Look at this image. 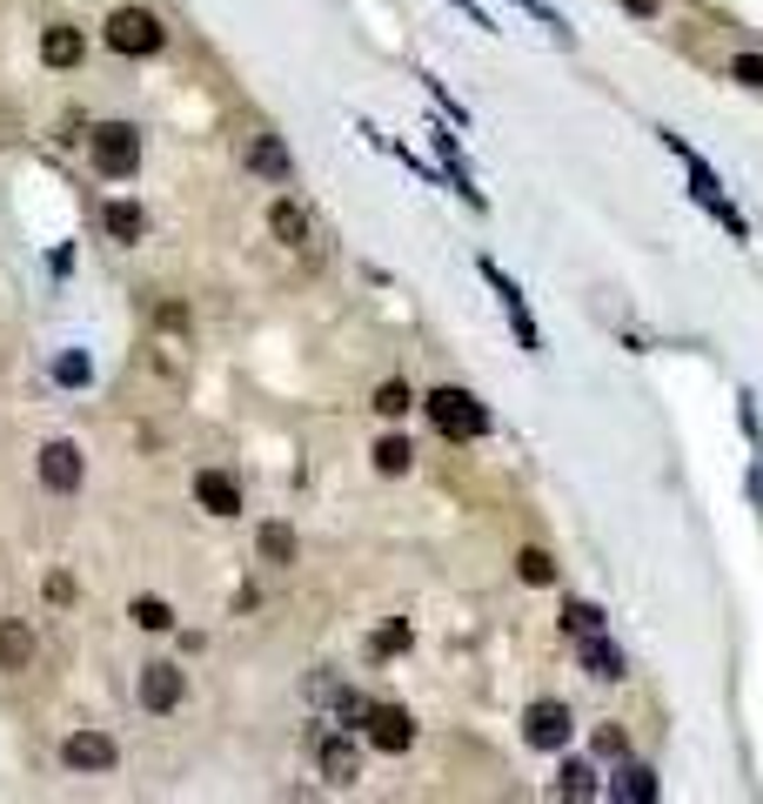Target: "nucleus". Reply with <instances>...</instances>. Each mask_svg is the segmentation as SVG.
<instances>
[{
  "mask_svg": "<svg viewBox=\"0 0 763 804\" xmlns=\"http://www.w3.org/2000/svg\"><path fill=\"white\" fill-rule=\"evenodd\" d=\"M80 476H88V463H80V449H74V443H48V449H40V483H48V489L74 496Z\"/></svg>",
  "mask_w": 763,
  "mask_h": 804,
  "instance_id": "11",
  "label": "nucleus"
},
{
  "mask_svg": "<svg viewBox=\"0 0 763 804\" xmlns=\"http://www.w3.org/2000/svg\"><path fill=\"white\" fill-rule=\"evenodd\" d=\"M516 577H522V584H536V590H543V584H556V557H549V550H536V544H530V550H516Z\"/></svg>",
  "mask_w": 763,
  "mask_h": 804,
  "instance_id": "22",
  "label": "nucleus"
},
{
  "mask_svg": "<svg viewBox=\"0 0 763 804\" xmlns=\"http://www.w3.org/2000/svg\"><path fill=\"white\" fill-rule=\"evenodd\" d=\"M194 503L208 516H241V483L228 470H194Z\"/></svg>",
  "mask_w": 763,
  "mask_h": 804,
  "instance_id": "12",
  "label": "nucleus"
},
{
  "mask_svg": "<svg viewBox=\"0 0 763 804\" xmlns=\"http://www.w3.org/2000/svg\"><path fill=\"white\" fill-rule=\"evenodd\" d=\"M80 54H88V34H80V27H48V34H40V61H48V67H74Z\"/></svg>",
  "mask_w": 763,
  "mask_h": 804,
  "instance_id": "16",
  "label": "nucleus"
},
{
  "mask_svg": "<svg viewBox=\"0 0 763 804\" xmlns=\"http://www.w3.org/2000/svg\"><path fill=\"white\" fill-rule=\"evenodd\" d=\"M315 771L329 778V784H355L361 778V744L348 731H329V738L315 744Z\"/></svg>",
  "mask_w": 763,
  "mask_h": 804,
  "instance_id": "8",
  "label": "nucleus"
},
{
  "mask_svg": "<svg viewBox=\"0 0 763 804\" xmlns=\"http://www.w3.org/2000/svg\"><path fill=\"white\" fill-rule=\"evenodd\" d=\"M289 168H295V162H289V148H281L275 135H255V141H249V175H262V181H289Z\"/></svg>",
  "mask_w": 763,
  "mask_h": 804,
  "instance_id": "14",
  "label": "nucleus"
},
{
  "mask_svg": "<svg viewBox=\"0 0 763 804\" xmlns=\"http://www.w3.org/2000/svg\"><path fill=\"white\" fill-rule=\"evenodd\" d=\"M657 791H663L657 771H650V764H630V757H623V771L610 778V797H630V804H657Z\"/></svg>",
  "mask_w": 763,
  "mask_h": 804,
  "instance_id": "15",
  "label": "nucleus"
},
{
  "mask_svg": "<svg viewBox=\"0 0 763 804\" xmlns=\"http://www.w3.org/2000/svg\"><path fill=\"white\" fill-rule=\"evenodd\" d=\"M268 235H275L281 248H302V242H308V215H302V202H275V208H268Z\"/></svg>",
  "mask_w": 763,
  "mask_h": 804,
  "instance_id": "18",
  "label": "nucleus"
},
{
  "mask_svg": "<svg viewBox=\"0 0 763 804\" xmlns=\"http://www.w3.org/2000/svg\"><path fill=\"white\" fill-rule=\"evenodd\" d=\"M596 757H630V738L616 731V724H602V731H596Z\"/></svg>",
  "mask_w": 763,
  "mask_h": 804,
  "instance_id": "28",
  "label": "nucleus"
},
{
  "mask_svg": "<svg viewBox=\"0 0 763 804\" xmlns=\"http://www.w3.org/2000/svg\"><path fill=\"white\" fill-rule=\"evenodd\" d=\"M0 671H34V624L21 617H0Z\"/></svg>",
  "mask_w": 763,
  "mask_h": 804,
  "instance_id": "13",
  "label": "nucleus"
},
{
  "mask_svg": "<svg viewBox=\"0 0 763 804\" xmlns=\"http://www.w3.org/2000/svg\"><path fill=\"white\" fill-rule=\"evenodd\" d=\"M48 597L54 603H74V577H48Z\"/></svg>",
  "mask_w": 763,
  "mask_h": 804,
  "instance_id": "31",
  "label": "nucleus"
},
{
  "mask_svg": "<svg viewBox=\"0 0 763 804\" xmlns=\"http://www.w3.org/2000/svg\"><path fill=\"white\" fill-rule=\"evenodd\" d=\"M61 764H67V771H114L120 751H114V738H101V731H74V738L61 744Z\"/></svg>",
  "mask_w": 763,
  "mask_h": 804,
  "instance_id": "9",
  "label": "nucleus"
},
{
  "mask_svg": "<svg viewBox=\"0 0 763 804\" xmlns=\"http://www.w3.org/2000/svg\"><path fill=\"white\" fill-rule=\"evenodd\" d=\"M128 617H135L141 630H175V610L161 603V597H135V603H128Z\"/></svg>",
  "mask_w": 763,
  "mask_h": 804,
  "instance_id": "25",
  "label": "nucleus"
},
{
  "mask_svg": "<svg viewBox=\"0 0 763 804\" xmlns=\"http://www.w3.org/2000/svg\"><path fill=\"white\" fill-rule=\"evenodd\" d=\"M255 550H262V563H275V570H289V563L302 557V544H295L289 523H262V529H255Z\"/></svg>",
  "mask_w": 763,
  "mask_h": 804,
  "instance_id": "17",
  "label": "nucleus"
},
{
  "mask_svg": "<svg viewBox=\"0 0 763 804\" xmlns=\"http://www.w3.org/2000/svg\"><path fill=\"white\" fill-rule=\"evenodd\" d=\"M88 155H94V168H101L107 181H128V175L141 168V128H135V122H101V128H88Z\"/></svg>",
  "mask_w": 763,
  "mask_h": 804,
  "instance_id": "3",
  "label": "nucleus"
},
{
  "mask_svg": "<svg viewBox=\"0 0 763 804\" xmlns=\"http://www.w3.org/2000/svg\"><path fill=\"white\" fill-rule=\"evenodd\" d=\"M596 630H602V610L596 603H583V597L562 603V637H596Z\"/></svg>",
  "mask_w": 763,
  "mask_h": 804,
  "instance_id": "23",
  "label": "nucleus"
},
{
  "mask_svg": "<svg viewBox=\"0 0 763 804\" xmlns=\"http://www.w3.org/2000/svg\"><path fill=\"white\" fill-rule=\"evenodd\" d=\"M54 375H61V382H88V362H80V356H61Z\"/></svg>",
  "mask_w": 763,
  "mask_h": 804,
  "instance_id": "29",
  "label": "nucleus"
},
{
  "mask_svg": "<svg viewBox=\"0 0 763 804\" xmlns=\"http://www.w3.org/2000/svg\"><path fill=\"white\" fill-rule=\"evenodd\" d=\"M556 797H596V771H589L583 757H570V764L556 771Z\"/></svg>",
  "mask_w": 763,
  "mask_h": 804,
  "instance_id": "24",
  "label": "nucleus"
},
{
  "mask_svg": "<svg viewBox=\"0 0 763 804\" xmlns=\"http://www.w3.org/2000/svg\"><path fill=\"white\" fill-rule=\"evenodd\" d=\"M376 470H382V476H409V470H416V443H409V436H382V443H376Z\"/></svg>",
  "mask_w": 763,
  "mask_h": 804,
  "instance_id": "20",
  "label": "nucleus"
},
{
  "mask_svg": "<svg viewBox=\"0 0 763 804\" xmlns=\"http://www.w3.org/2000/svg\"><path fill=\"white\" fill-rule=\"evenodd\" d=\"M422 409H429V423L449 436V443H475V436H489V409H482L469 390H435V396H422Z\"/></svg>",
  "mask_w": 763,
  "mask_h": 804,
  "instance_id": "2",
  "label": "nucleus"
},
{
  "mask_svg": "<svg viewBox=\"0 0 763 804\" xmlns=\"http://www.w3.org/2000/svg\"><path fill=\"white\" fill-rule=\"evenodd\" d=\"M730 81H737V88H756V94H763V54H737V61H730Z\"/></svg>",
  "mask_w": 763,
  "mask_h": 804,
  "instance_id": "27",
  "label": "nucleus"
},
{
  "mask_svg": "<svg viewBox=\"0 0 763 804\" xmlns=\"http://www.w3.org/2000/svg\"><path fill=\"white\" fill-rule=\"evenodd\" d=\"M570 731H576V717L556 698H536L530 711H522V738H530L536 751H570Z\"/></svg>",
  "mask_w": 763,
  "mask_h": 804,
  "instance_id": "5",
  "label": "nucleus"
},
{
  "mask_svg": "<svg viewBox=\"0 0 763 804\" xmlns=\"http://www.w3.org/2000/svg\"><path fill=\"white\" fill-rule=\"evenodd\" d=\"M663 148H670V155H676L683 168H690V195H697V202H703V208H710V215H716L723 228H730V235H737V242H750V228H743V215L730 208V195H723V181H716V168H710V162L697 155V148H690V141H676V135H663Z\"/></svg>",
  "mask_w": 763,
  "mask_h": 804,
  "instance_id": "1",
  "label": "nucleus"
},
{
  "mask_svg": "<svg viewBox=\"0 0 763 804\" xmlns=\"http://www.w3.org/2000/svg\"><path fill=\"white\" fill-rule=\"evenodd\" d=\"M416 403H422V396L409 390V382H382V390H376V416H389V423H402Z\"/></svg>",
  "mask_w": 763,
  "mask_h": 804,
  "instance_id": "21",
  "label": "nucleus"
},
{
  "mask_svg": "<svg viewBox=\"0 0 763 804\" xmlns=\"http://www.w3.org/2000/svg\"><path fill=\"white\" fill-rule=\"evenodd\" d=\"M616 8H630L636 21H657V14H663V0H616Z\"/></svg>",
  "mask_w": 763,
  "mask_h": 804,
  "instance_id": "30",
  "label": "nucleus"
},
{
  "mask_svg": "<svg viewBox=\"0 0 763 804\" xmlns=\"http://www.w3.org/2000/svg\"><path fill=\"white\" fill-rule=\"evenodd\" d=\"M576 658H583V671H589L596 684H623V677H630V658H623V650L602 637V630H596V637H576Z\"/></svg>",
  "mask_w": 763,
  "mask_h": 804,
  "instance_id": "10",
  "label": "nucleus"
},
{
  "mask_svg": "<svg viewBox=\"0 0 763 804\" xmlns=\"http://www.w3.org/2000/svg\"><path fill=\"white\" fill-rule=\"evenodd\" d=\"M101 228H107L114 242H141L148 235V215H141V202H107L101 208Z\"/></svg>",
  "mask_w": 763,
  "mask_h": 804,
  "instance_id": "19",
  "label": "nucleus"
},
{
  "mask_svg": "<svg viewBox=\"0 0 763 804\" xmlns=\"http://www.w3.org/2000/svg\"><path fill=\"white\" fill-rule=\"evenodd\" d=\"M141 711H154V717H168V711H181V698H188V677H181V664H141Z\"/></svg>",
  "mask_w": 763,
  "mask_h": 804,
  "instance_id": "7",
  "label": "nucleus"
},
{
  "mask_svg": "<svg viewBox=\"0 0 763 804\" xmlns=\"http://www.w3.org/2000/svg\"><path fill=\"white\" fill-rule=\"evenodd\" d=\"M101 34H107V48H114V54H161V41H168L161 14H148V8H114Z\"/></svg>",
  "mask_w": 763,
  "mask_h": 804,
  "instance_id": "4",
  "label": "nucleus"
},
{
  "mask_svg": "<svg viewBox=\"0 0 763 804\" xmlns=\"http://www.w3.org/2000/svg\"><path fill=\"white\" fill-rule=\"evenodd\" d=\"M395 650H409V617H395L376 630V658H395Z\"/></svg>",
  "mask_w": 763,
  "mask_h": 804,
  "instance_id": "26",
  "label": "nucleus"
},
{
  "mask_svg": "<svg viewBox=\"0 0 763 804\" xmlns=\"http://www.w3.org/2000/svg\"><path fill=\"white\" fill-rule=\"evenodd\" d=\"M361 738H369L376 751H389V757H402L416 744V717L402 711V704H369V717H361Z\"/></svg>",
  "mask_w": 763,
  "mask_h": 804,
  "instance_id": "6",
  "label": "nucleus"
}]
</instances>
